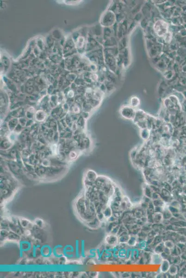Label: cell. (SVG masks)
Listing matches in <instances>:
<instances>
[{
	"mask_svg": "<svg viewBox=\"0 0 186 278\" xmlns=\"http://www.w3.org/2000/svg\"><path fill=\"white\" fill-rule=\"evenodd\" d=\"M154 30L158 36H163L167 33L168 26L163 20H158L154 25Z\"/></svg>",
	"mask_w": 186,
	"mask_h": 278,
	"instance_id": "1",
	"label": "cell"
},
{
	"mask_svg": "<svg viewBox=\"0 0 186 278\" xmlns=\"http://www.w3.org/2000/svg\"><path fill=\"white\" fill-rule=\"evenodd\" d=\"M40 253L43 257L47 258L50 257L52 255L53 250H52L51 247L49 245H44L41 248Z\"/></svg>",
	"mask_w": 186,
	"mask_h": 278,
	"instance_id": "2",
	"label": "cell"
},
{
	"mask_svg": "<svg viewBox=\"0 0 186 278\" xmlns=\"http://www.w3.org/2000/svg\"><path fill=\"white\" fill-rule=\"evenodd\" d=\"M74 252V248L71 245H67L63 249L64 255L67 258H72L74 256L72 253Z\"/></svg>",
	"mask_w": 186,
	"mask_h": 278,
	"instance_id": "3",
	"label": "cell"
},
{
	"mask_svg": "<svg viewBox=\"0 0 186 278\" xmlns=\"http://www.w3.org/2000/svg\"><path fill=\"white\" fill-rule=\"evenodd\" d=\"M63 248L62 245H58L55 246L53 249V254L54 256L57 258H61L63 256V250H62L61 248Z\"/></svg>",
	"mask_w": 186,
	"mask_h": 278,
	"instance_id": "4",
	"label": "cell"
},
{
	"mask_svg": "<svg viewBox=\"0 0 186 278\" xmlns=\"http://www.w3.org/2000/svg\"><path fill=\"white\" fill-rule=\"evenodd\" d=\"M112 240H111V239L109 238L108 236L107 237L106 239L107 242V244L112 245V246L113 245H116L117 242H118V239L116 236H114L113 235H112Z\"/></svg>",
	"mask_w": 186,
	"mask_h": 278,
	"instance_id": "5",
	"label": "cell"
}]
</instances>
